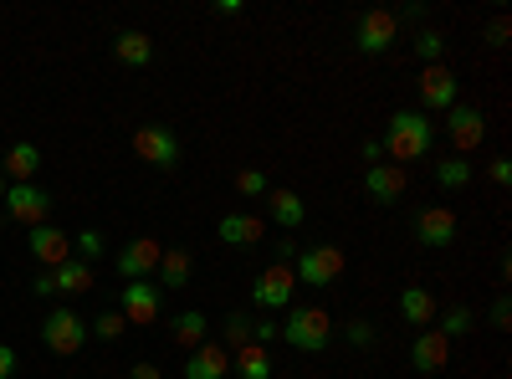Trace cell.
<instances>
[{
    "label": "cell",
    "mask_w": 512,
    "mask_h": 379,
    "mask_svg": "<svg viewBox=\"0 0 512 379\" xmlns=\"http://www.w3.org/2000/svg\"><path fill=\"white\" fill-rule=\"evenodd\" d=\"M379 144H384V159L405 170L410 159H425V154H431V144H436V123L425 118V113H415V108H400V113L390 118V129H384Z\"/></svg>",
    "instance_id": "cell-1"
},
{
    "label": "cell",
    "mask_w": 512,
    "mask_h": 379,
    "mask_svg": "<svg viewBox=\"0 0 512 379\" xmlns=\"http://www.w3.org/2000/svg\"><path fill=\"white\" fill-rule=\"evenodd\" d=\"M282 339L297 349V354H323L328 344H333V318L323 313V308H287V318H282Z\"/></svg>",
    "instance_id": "cell-2"
},
{
    "label": "cell",
    "mask_w": 512,
    "mask_h": 379,
    "mask_svg": "<svg viewBox=\"0 0 512 379\" xmlns=\"http://www.w3.org/2000/svg\"><path fill=\"white\" fill-rule=\"evenodd\" d=\"M292 277L297 287H328L344 277V246H303L292 257Z\"/></svg>",
    "instance_id": "cell-3"
},
{
    "label": "cell",
    "mask_w": 512,
    "mask_h": 379,
    "mask_svg": "<svg viewBox=\"0 0 512 379\" xmlns=\"http://www.w3.org/2000/svg\"><path fill=\"white\" fill-rule=\"evenodd\" d=\"M88 339H93L88 323H82L72 308H52V313H47V323H41V344H47L52 354H62V359H67V354H77Z\"/></svg>",
    "instance_id": "cell-4"
},
{
    "label": "cell",
    "mask_w": 512,
    "mask_h": 379,
    "mask_svg": "<svg viewBox=\"0 0 512 379\" xmlns=\"http://www.w3.org/2000/svg\"><path fill=\"white\" fill-rule=\"evenodd\" d=\"M292 292H297L292 262H272L267 272H256V282H251V303H256V308H267V313H277V308H292Z\"/></svg>",
    "instance_id": "cell-5"
},
{
    "label": "cell",
    "mask_w": 512,
    "mask_h": 379,
    "mask_svg": "<svg viewBox=\"0 0 512 379\" xmlns=\"http://www.w3.org/2000/svg\"><path fill=\"white\" fill-rule=\"evenodd\" d=\"M354 41H359V52H364V57L390 52L395 41H400V16H395V11H384V6L364 11V16H359V31H354Z\"/></svg>",
    "instance_id": "cell-6"
},
{
    "label": "cell",
    "mask_w": 512,
    "mask_h": 379,
    "mask_svg": "<svg viewBox=\"0 0 512 379\" xmlns=\"http://www.w3.org/2000/svg\"><path fill=\"white\" fill-rule=\"evenodd\" d=\"M134 154L144 164H154V170H175L180 164V139L164 129V123H144V129H134Z\"/></svg>",
    "instance_id": "cell-7"
},
{
    "label": "cell",
    "mask_w": 512,
    "mask_h": 379,
    "mask_svg": "<svg viewBox=\"0 0 512 379\" xmlns=\"http://www.w3.org/2000/svg\"><path fill=\"white\" fill-rule=\"evenodd\" d=\"M159 257H164V246H159L154 236H134V241H128L118 257H113V267H118L123 282H149L154 267H159Z\"/></svg>",
    "instance_id": "cell-8"
},
{
    "label": "cell",
    "mask_w": 512,
    "mask_h": 379,
    "mask_svg": "<svg viewBox=\"0 0 512 379\" xmlns=\"http://www.w3.org/2000/svg\"><path fill=\"white\" fill-rule=\"evenodd\" d=\"M6 216L11 221H21V226H47V210H52V195L41 190V185H6Z\"/></svg>",
    "instance_id": "cell-9"
},
{
    "label": "cell",
    "mask_w": 512,
    "mask_h": 379,
    "mask_svg": "<svg viewBox=\"0 0 512 379\" xmlns=\"http://www.w3.org/2000/svg\"><path fill=\"white\" fill-rule=\"evenodd\" d=\"M446 134H451L456 154L466 159L472 149H482V139H487V113L482 108H466V103L446 108Z\"/></svg>",
    "instance_id": "cell-10"
},
{
    "label": "cell",
    "mask_w": 512,
    "mask_h": 379,
    "mask_svg": "<svg viewBox=\"0 0 512 379\" xmlns=\"http://www.w3.org/2000/svg\"><path fill=\"white\" fill-rule=\"evenodd\" d=\"M159 308H164V298H159V287L154 282H128V287H118V313H123V323H154L159 318Z\"/></svg>",
    "instance_id": "cell-11"
},
{
    "label": "cell",
    "mask_w": 512,
    "mask_h": 379,
    "mask_svg": "<svg viewBox=\"0 0 512 379\" xmlns=\"http://www.w3.org/2000/svg\"><path fill=\"white\" fill-rule=\"evenodd\" d=\"M410 364H415L420 374H441V369L451 364V339H446L441 328H420L415 344H410Z\"/></svg>",
    "instance_id": "cell-12"
},
{
    "label": "cell",
    "mask_w": 512,
    "mask_h": 379,
    "mask_svg": "<svg viewBox=\"0 0 512 379\" xmlns=\"http://www.w3.org/2000/svg\"><path fill=\"white\" fill-rule=\"evenodd\" d=\"M415 241L420 246H451L456 241V210L451 205H425L415 216Z\"/></svg>",
    "instance_id": "cell-13"
},
{
    "label": "cell",
    "mask_w": 512,
    "mask_h": 379,
    "mask_svg": "<svg viewBox=\"0 0 512 379\" xmlns=\"http://www.w3.org/2000/svg\"><path fill=\"white\" fill-rule=\"evenodd\" d=\"M26 246H31V262H41L47 272H57V267L72 257V236H67V231H57V226H36Z\"/></svg>",
    "instance_id": "cell-14"
},
{
    "label": "cell",
    "mask_w": 512,
    "mask_h": 379,
    "mask_svg": "<svg viewBox=\"0 0 512 379\" xmlns=\"http://www.w3.org/2000/svg\"><path fill=\"white\" fill-rule=\"evenodd\" d=\"M456 88H461V82H456L446 67H425V72H420V103L431 108V113L456 108Z\"/></svg>",
    "instance_id": "cell-15"
},
{
    "label": "cell",
    "mask_w": 512,
    "mask_h": 379,
    "mask_svg": "<svg viewBox=\"0 0 512 379\" xmlns=\"http://www.w3.org/2000/svg\"><path fill=\"white\" fill-rule=\"evenodd\" d=\"M364 190L379 200V205H395L405 190H410V175L400 170V164H369V175H364Z\"/></svg>",
    "instance_id": "cell-16"
},
{
    "label": "cell",
    "mask_w": 512,
    "mask_h": 379,
    "mask_svg": "<svg viewBox=\"0 0 512 379\" xmlns=\"http://www.w3.org/2000/svg\"><path fill=\"white\" fill-rule=\"evenodd\" d=\"M231 374V349L226 344H200L185 359V379H226Z\"/></svg>",
    "instance_id": "cell-17"
},
{
    "label": "cell",
    "mask_w": 512,
    "mask_h": 379,
    "mask_svg": "<svg viewBox=\"0 0 512 379\" xmlns=\"http://www.w3.org/2000/svg\"><path fill=\"white\" fill-rule=\"evenodd\" d=\"M36 170H41V149H36L31 139H16V144L6 149V159H0V175H11L16 185H31Z\"/></svg>",
    "instance_id": "cell-18"
},
{
    "label": "cell",
    "mask_w": 512,
    "mask_h": 379,
    "mask_svg": "<svg viewBox=\"0 0 512 379\" xmlns=\"http://www.w3.org/2000/svg\"><path fill=\"white\" fill-rule=\"evenodd\" d=\"M262 200H267V216L277 226H287V231H297V226H303V216H308V205H303V195H297V190H267Z\"/></svg>",
    "instance_id": "cell-19"
},
{
    "label": "cell",
    "mask_w": 512,
    "mask_h": 379,
    "mask_svg": "<svg viewBox=\"0 0 512 379\" xmlns=\"http://www.w3.org/2000/svg\"><path fill=\"white\" fill-rule=\"evenodd\" d=\"M216 231H221L226 246H256V241L267 236V221H262V216H246V210H236V216H226Z\"/></svg>",
    "instance_id": "cell-20"
},
{
    "label": "cell",
    "mask_w": 512,
    "mask_h": 379,
    "mask_svg": "<svg viewBox=\"0 0 512 379\" xmlns=\"http://www.w3.org/2000/svg\"><path fill=\"white\" fill-rule=\"evenodd\" d=\"M400 318H405L410 328H431V323H436L431 287H405V292H400Z\"/></svg>",
    "instance_id": "cell-21"
},
{
    "label": "cell",
    "mask_w": 512,
    "mask_h": 379,
    "mask_svg": "<svg viewBox=\"0 0 512 379\" xmlns=\"http://www.w3.org/2000/svg\"><path fill=\"white\" fill-rule=\"evenodd\" d=\"M159 292L164 287H190V272H195V257L190 251H180V246H164V257H159Z\"/></svg>",
    "instance_id": "cell-22"
},
{
    "label": "cell",
    "mask_w": 512,
    "mask_h": 379,
    "mask_svg": "<svg viewBox=\"0 0 512 379\" xmlns=\"http://www.w3.org/2000/svg\"><path fill=\"white\" fill-rule=\"evenodd\" d=\"M113 57H118L123 67H149V62H154V41H149L144 31H118V36H113Z\"/></svg>",
    "instance_id": "cell-23"
},
{
    "label": "cell",
    "mask_w": 512,
    "mask_h": 379,
    "mask_svg": "<svg viewBox=\"0 0 512 379\" xmlns=\"http://www.w3.org/2000/svg\"><path fill=\"white\" fill-rule=\"evenodd\" d=\"M52 282H57V292L77 298V292H93V267H88V262H77V257H67V262L52 272Z\"/></svg>",
    "instance_id": "cell-24"
},
{
    "label": "cell",
    "mask_w": 512,
    "mask_h": 379,
    "mask_svg": "<svg viewBox=\"0 0 512 379\" xmlns=\"http://www.w3.org/2000/svg\"><path fill=\"white\" fill-rule=\"evenodd\" d=\"M231 369H236L241 379H272V354H267L262 344H246V349L231 354Z\"/></svg>",
    "instance_id": "cell-25"
},
{
    "label": "cell",
    "mask_w": 512,
    "mask_h": 379,
    "mask_svg": "<svg viewBox=\"0 0 512 379\" xmlns=\"http://www.w3.org/2000/svg\"><path fill=\"white\" fill-rule=\"evenodd\" d=\"M169 333H175V344H180V349H200V344H205V333H210V318H205L200 308H195V313H180Z\"/></svg>",
    "instance_id": "cell-26"
},
{
    "label": "cell",
    "mask_w": 512,
    "mask_h": 379,
    "mask_svg": "<svg viewBox=\"0 0 512 379\" xmlns=\"http://www.w3.org/2000/svg\"><path fill=\"white\" fill-rule=\"evenodd\" d=\"M436 185H441V190H466V185H472V164H466L461 154L441 159V164H436Z\"/></svg>",
    "instance_id": "cell-27"
},
{
    "label": "cell",
    "mask_w": 512,
    "mask_h": 379,
    "mask_svg": "<svg viewBox=\"0 0 512 379\" xmlns=\"http://www.w3.org/2000/svg\"><path fill=\"white\" fill-rule=\"evenodd\" d=\"M221 333H226L221 344H226L231 354H236V349H246V344H251V313H241V308H236V313H226Z\"/></svg>",
    "instance_id": "cell-28"
},
{
    "label": "cell",
    "mask_w": 512,
    "mask_h": 379,
    "mask_svg": "<svg viewBox=\"0 0 512 379\" xmlns=\"http://www.w3.org/2000/svg\"><path fill=\"white\" fill-rule=\"evenodd\" d=\"M415 52H420L425 67H441V57H446V31H436V26L420 31V36H415Z\"/></svg>",
    "instance_id": "cell-29"
},
{
    "label": "cell",
    "mask_w": 512,
    "mask_h": 379,
    "mask_svg": "<svg viewBox=\"0 0 512 379\" xmlns=\"http://www.w3.org/2000/svg\"><path fill=\"white\" fill-rule=\"evenodd\" d=\"M123 328H128V323H123L118 308H108L98 323H88V333H93V339H103V344H118V339H123Z\"/></svg>",
    "instance_id": "cell-30"
},
{
    "label": "cell",
    "mask_w": 512,
    "mask_h": 379,
    "mask_svg": "<svg viewBox=\"0 0 512 379\" xmlns=\"http://www.w3.org/2000/svg\"><path fill=\"white\" fill-rule=\"evenodd\" d=\"M267 190H272V185H267L262 170H241V175H236V195H246V200H262Z\"/></svg>",
    "instance_id": "cell-31"
},
{
    "label": "cell",
    "mask_w": 512,
    "mask_h": 379,
    "mask_svg": "<svg viewBox=\"0 0 512 379\" xmlns=\"http://www.w3.org/2000/svg\"><path fill=\"white\" fill-rule=\"evenodd\" d=\"M472 313H466V308H451L446 318H441V333H446V339H461V333H472Z\"/></svg>",
    "instance_id": "cell-32"
},
{
    "label": "cell",
    "mask_w": 512,
    "mask_h": 379,
    "mask_svg": "<svg viewBox=\"0 0 512 379\" xmlns=\"http://www.w3.org/2000/svg\"><path fill=\"white\" fill-rule=\"evenodd\" d=\"M72 246H77V262H88V267H93V257H103V231H82Z\"/></svg>",
    "instance_id": "cell-33"
},
{
    "label": "cell",
    "mask_w": 512,
    "mask_h": 379,
    "mask_svg": "<svg viewBox=\"0 0 512 379\" xmlns=\"http://www.w3.org/2000/svg\"><path fill=\"white\" fill-rule=\"evenodd\" d=\"M344 339H349L354 349H369V344H374V323H369V318H354V323L344 328Z\"/></svg>",
    "instance_id": "cell-34"
},
{
    "label": "cell",
    "mask_w": 512,
    "mask_h": 379,
    "mask_svg": "<svg viewBox=\"0 0 512 379\" xmlns=\"http://www.w3.org/2000/svg\"><path fill=\"white\" fill-rule=\"evenodd\" d=\"M277 333H282V328H277V318H272V313H267V318H251V344H262V349H267V344L277 339Z\"/></svg>",
    "instance_id": "cell-35"
},
{
    "label": "cell",
    "mask_w": 512,
    "mask_h": 379,
    "mask_svg": "<svg viewBox=\"0 0 512 379\" xmlns=\"http://www.w3.org/2000/svg\"><path fill=\"white\" fill-rule=\"evenodd\" d=\"M492 328H512V303H507V292L492 303Z\"/></svg>",
    "instance_id": "cell-36"
},
{
    "label": "cell",
    "mask_w": 512,
    "mask_h": 379,
    "mask_svg": "<svg viewBox=\"0 0 512 379\" xmlns=\"http://www.w3.org/2000/svg\"><path fill=\"white\" fill-rule=\"evenodd\" d=\"M507 31H512V26H507V16H497V21L487 26V41H492V47H507Z\"/></svg>",
    "instance_id": "cell-37"
},
{
    "label": "cell",
    "mask_w": 512,
    "mask_h": 379,
    "mask_svg": "<svg viewBox=\"0 0 512 379\" xmlns=\"http://www.w3.org/2000/svg\"><path fill=\"white\" fill-rule=\"evenodd\" d=\"M31 292H36V298H52V292H57L52 272H41V277H31Z\"/></svg>",
    "instance_id": "cell-38"
},
{
    "label": "cell",
    "mask_w": 512,
    "mask_h": 379,
    "mask_svg": "<svg viewBox=\"0 0 512 379\" xmlns=\"http://www.w3.org/2000/svg\"><path fill=\"white\" fill-rule=\"evenodd\" d=\"M11 374H16V349L0 344V379H11Z\"/></svg>",
    "instance_id": "cell-39"
},
{
    "label": "cell",
    "mask_w": 512,
    "mask_h": 379,
    "mask_svg": "<svg viewBox=\"0 0 512 379\" xmlns=\"http://www.w3.org/2000/svg\"><path fill=\"white\" fill-rule=\"evenodd\" d=\"M492 180H497V185L512 180V159H492Z\"/></svg>",
    "instance_id": "cell-40"
},
{
    "label": "cell",
    "mask_w": 512,
    "mask_h": 379,
    "mask_svg": "<svg viewBox=\"0 0 512 379\" xmlns=\"http://www.w3.org/2000/svg\"><path fill=\"white\" fill-rule=\"evenodd\" d=\"M128 379H164L154 364H134V369H128Z\"/></svg>",
    "instance_id": "cell-41"
},
{
    "label": "cell",
    "mask_w": 512,
    "mask_h": 379,
    "mask_svg": "<svg viewBox=\"0 0 512 379\" xmlns=\"http://www.w3.org/2000/svg\"><path fill=\"white\" fill-rule=\"evenodd\" d=\"M364 159H369V164H384V144L369 139V144H364Z\"/></svg>",
    "instance_id": "cell-42"
},
{
    "label": "cell",
    "mask_w": 512,
    "mask_h": 379,
    "mask_svg": "<svg viewBox=\"0 0 512 379\" xmlns=\"http://www.w3.org/2000/svg\"><path fill=\"white\" fill-rule=\"evenodd\" d=\"M0 195H6V175H0Z\"/></svg>",
    "instance_id": "cell-43"
}]
</instances>
